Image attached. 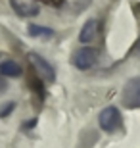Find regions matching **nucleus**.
<instances>
[{"instance_id":"f257e3e1","label":"nucleus","mask_w":140,"mask_h":148,"mask_svg":"<svg viewBox=\"0 0 140 148\" xmlns=\"http://www.w3.org/2000/svg\"><path fill=\"white\" fill-rule=\"evenodd\" d=\"M27 60H29L31 67L37 71V75L40 77L42 81H46V83H54V81H56V71H54V67L50 66V64L44 60L42 56H38L37 52H29V54H27Z\"/></svg>"},{"instance_id":"f03ea898","label":"nucleus","mask_w":140,"mask_h":148,"mask_svg":"<svg viewBox=\"0 0 140 148\" xmlns=\"http://www.w3.org/2000/svg\"><path fill=\"white\" fill-rule=\"evenodd\" d=\"M98 123L102 127L106 133H113L117 131L119 127H121V114L115 106H108V108H104L98 115Z\"/></svg>"},{"instance_id":"7ed1b4c3","label":"nucleus","mask_w":140,"mask_h":148,"mask_svg":"<svg viewBox=\"0 0 140 148\" xmlns=\"http://www.w3.org/2000/svg\"><path fill=\"white\" fill-rule=\"evenodd\" d=\"M123 104L127 108H140V75L127 81L123 88Z\"/></svg>"},{"instance_id":"20e7f679","label":"nucleus","mask_w":140,"mask_h":148,"mask_svg":"<svg viewBox=\"0 0 140 148\" xmlns=\"http://www.w3.org/2000/svg\"><path fill=\"white\" fill-rule=\"evenodd\" d=\"M98 60V52L94 48H90V46H85V48H79L73 54V58H71V62H73V66L77 67V69H90L94 64H96Z\"/></svg>"},{"instance_id":"39448f33","label":"nucleus","mask_w":140,"mask_h":148,"mask_svg":"<svg viewBox=\"0 0 140 148\" xmlns=\"http://www.w3.org/2000/svg\"><path fill=\"white\" fill-rule=\"evenodd\" d=\"M12 8L21 17H35L40 12V4L37 0H10Z\"/></svg>"},{"instance_id":"423d86ee","label":"nucleus","mask_w":140,"mask_h":148,"mask_svg":"<svg viewBox=\"0 0 140 148\" xmlns=\"http://www.w3.org/2000/svg\"><path fill=\"white\" fill-rule=\"evenodd\" d=\"M100 35V23L96 19H88V21L83 25L81 33H79V40L85 44L92 42V40H96V37Z\"/></svg>"},{"instance_id":"0eeeda50","label":"nucleus","mask_w":140,"mask_h":148,"mask_svg":"<svg viewBox=\"0 0 140 148\" xmlns=\"http://www.w3.org/2000/svg\"><path fill=\"white\" fill-rule=\"evenodd\" d=\"M21 73H23V69H21V66H19L17 62H14V60L0 62V75L16 79V77H21Z\"/></svg>"},{"instance_id":"6e6552de","label":"nucleus","mask_w":140,"mask_h":148,"mask_svg":"<svg viewBox=\"0 0 140 148\" xmlns=\"http://www.w3.org/2000/svg\"><path fill=\"white\" fill-rule=\"evenodd\" d=\"M27 33L31 35V37H54V31L50 27H42V25H29L27 27Z\"/></svg>"},{"instance_id":"1a4fd4ad","label":"nucleus","mask_w":140,"mask_h":148,"mask_svg":"<svg viewBox=\"0 0 140 148\" xmlns=\"http://www.w3.org/2000/svg\"><path fill=\"white\" fill-rule=\"evenodd\" d=\"M14 110H16V102H6V104L0 108V117H8Z\"/></svg>"},{"instance_id":"9d476101","label":"nucleus","mask_w":140,"mask_h":148,"mask_svg":"<svg viewBox=\"0 0 140 148\" xmlns=\"http://www.w3.org/2000/svg\"><path fill=\"white\" fill-rule=\"evenodd\" d=\"M136 48H138V52H140V38H138V46H136Z\"/></svg>"},{"instance_id":"9b49d317","label":"nucleus","mask_w":140,"mask_h":148,"mask_svg":"<svg viewBox=\"0 0 140 148\" xmlns=\"http://www.w3.org/2000/svg\"><path fill=\"white\" fill-rule=\"evenodd\" d=\"M0 56H2V54H0Z\"/></svg>"}]
</instances>
